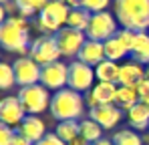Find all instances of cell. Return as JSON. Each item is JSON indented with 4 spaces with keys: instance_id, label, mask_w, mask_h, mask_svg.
<instances>
[{
    "instance_id": "6",
    "label": "cell",
    "mask_w": 149,
    "mask_h": 145,
    "mask_svg": "<svg viewBox=\"0 0 149 145\" xmlns=\"http://www.w3.org/2000/svg\"><path fill=\"white\" fill-rule=\"evenodd\" d=\"M117 18L103 10V12H95L91 16V22H89V28H87V38L91 40H97V43H107L109 38H113L119 30H117Z\"/></svg>"
},
{
    "instance_id": "39",
    "label": "cell",
    "mask_w": 149,
    "mask_h": 145,
    "mask_svg": "<svg viewBox=\"0 0 149 145\" xmlns=\"http://www.w3.org/2000/svg\"><path fill=\"white\" fill-rule=\"evenodd\" d=\"M145 75H147V79H149V65H147V69H145Z\"/></svg>"
},
{
    "instance_id": "24",
    "label": "cell",
    "mask_w": 149,
    "mask_h": 145,
    "mask_svg": "<svg viewBox=\"0 0 149 145\" xmlns=\"http://www.w3.org/2000/svg\"><path fill=\"white\" fill-rule=\"evenodd\" d=\"M54 133H56L63 141L71 143L73 139H77V137L81 135V123H79V121H61V123L56 125Z\"/></svg>"
},
{
    "instance_id": "8",
    "label": "cell",
    "mask_w": 149,
    "mask_h": 145,
    "mask_svg": "<svg viewBox=\"0 0 149 145\" xmlns=\"http://www.w3.org/2000/svg\"><path fill=\"white\" fill-rule=\"evenodd\" d=\"M95 67L85 65L81 61L69 63V89H73L77 93H87L95 87Z\"/></svg>"
},
{
    "instance_id": "37",
    "label": "cell",
    "mask_w": 149,
    "mask_h": 145,
    "mask_svg": "<svg viewBox=\"0 0 149 145\" xmlns=\"http://www.w3.org/2000/svg\"><path fill=\"white\" fill-rule=\"evenodd\" d=\"M91 145H113V141L111 139H99V141H95V143H91Z\"/></svg>"
},
{
    "instance_id": "14",
    "label": "cell",
    "mask_w": 149,
    "mask_h": 145,
    "mask_svg": "<svg viewBox=\"0 0 149 145\" xmlns=\"http://www.w3.org/2000/svg\"><path fill=\"white\" fill-rule=\"evenodd\" d=\"M117 85L113 83H97L91 91H89V105L91 107H101V105H113L117 99Z\"/></svg>"
},
{
    "instance_id": "12",
    "label": "cell",
    "mask_w": 149,
    "mask_h": 145,
    "mask_svg": "<svg viewBox=\"0 0 149 145\" xmlns=\"http://www.w3.org/2000/svg\"><path fill=\"white\" fill-rule=\"evenodd\" d=\"M26 117V111L20 103L18 97H6L2 99L0 103V121L4 125H10V127H16L20 125Z\"/></svg>"
},
{
    "instance_id": "13",
    "label": "cell",
    "mask_w": 149,
    "mask_h": 145,
    "mask_svg": "<svg viewBox=\"0 0 149 145\" xmlns=\"http://www.w3.org/2000/svg\"><path fill=\"white\" fill-rule=\"evenodd\" d=\"M89 119L97 121L103 129H113V127L119 125V121L123 119V109H119L115 103H113V105L91 107V111H89Z\"/></svg>"
},
{
    "instance_id": "7",
    "label": "cell",
    "mask_w": 149,
    "mask_h": 145,
    "mask_svg": "<svg viewBox=\"0 0 149 145\" xmlns=\"http://www.w3.org/2000/svg\"><path fill=\"white\" fill-rule=\"evenodd\" d=\"M28 56L34 63H38L40 67L50 65V63H56L63 56L61 48H58V43H56V36L54 34H42L36 40H32V47H30Z\"/></svg>"
},
{
    "instance_id": "2",
    "label": "cell",
    "mask_w": 149,
    "mask_h": 145,
    "mask_svg": "<svg viewBox=\"0 0 149 145\" xmlns=\"http://www.w3.org/2000/svg\"><path fill=\"white\" fill-rule=\"evenodd\" d=\"M115 16L123 28L145 32L149 28V0H115Z\"/></svg>"
},
{
    "instance_id": "11",
    "label": "cell",
    "mask_w": 149,
    "mask_h": 145,
    "mask_svg": "<svg viewBox=\"0 0 149 145\" xmlns=\"http://www.w3.org/2000/svg\"><path fill=\"white\" fill-rule=\"evenodd\" d=\"M12 69L16 75V85L20 87H28V85H36L40 83V72L42 67L38 63H34L30 56H20L12 63Z\"/></svg>"
},
{
    "instance_id": "28",
    "label": "cell",
    "mask_w": 149,
    "mask_h": 145,
    "mask_svg": "<svg viewBox=\"0 0 149 145\" xmlns=\"http://www.w3.org/2000/svg\"><path fill=\"white\" fill-rule=\"evenodd\" d=\"M14 85H16V75H14L12 65L2 63L0 65V89H10Z\"/></svg>"
},
{
    "instance_id": "36",
    "label": "cell",
    "mask_w": 149,
    "mask_h": 145,
    "mask_svg": "<svg viewBox=\"0 0 149 145\" xmlns=\"http://www.w3.org/2000/svg\"><path fill=\"white\" fill-rule=\"evenodd\" d=\"M71 8H79V6H83V0H65Z\"/></svg>"
},
{
    "instance_id": "33",
    "label": "cell",
    "mask_w": 149,
    "mask_h": 145,
    "mask_svg": "<svg viewBox=\"0 0 149 145\" xmlns=\"http://www.w3.org/2000/svg\"><path fill=\"white\" fill-rule=\"evenodd\" d=\"M36 145H69V143H67V141H63L56 133H47V135H45V139H42V141H38Z\"/></svg>"
},
{
    "instance_id": "40",
    "label": "cell",
    "mask_w": 149,
    "mask_h": 145,
    "mask_svg": "<svg viewBox=\"0 0 149 145\" xmlns=\"http://www.w3.org/2000/svg\"><path fill=\"white\" fill-rule=\"evenodd\" d=\"M0 2H4V4H6V2H8V0H0Z\"/></svg>"
},
{
    "instance_id": "3",
    "label": "cell",
    "mask_w": 149,
    "mask_h": 145,
    "mask_svg": "<svg viewBox=\"0 0 149 145\" xmlns=\"http://www.w3.org/2000/svg\"><path fill=\"white\" fill-rule=\"evenodd\" d=\"M85 113V99L81 93H77L73 89H61L52 95L50 101V115L58 121H77L81 119V115Z\"/></svg>"
},
{
    "instance_id": "32",
    "label": "cell",
    "mask_w": 149,
    "mask_h": 145,
    "mask_svg": "<svg viewBox=\"0 0 149 145\" xmlns=\"http://www.w3.org/2000/svg\"><path fill=\"white\" fill-rule=\"evenodd\" d=\"M135 91H137V95H139V101H147L149 99V79L147 77L135 87Z\"/></svg>"
},
{
    "instance_id": "10",
    "label": "cell",
    "mask_w": 149,
    "mask_h": 145,
    "mask_svg": "<svg viewBox=\"0 0 149 145\" xmlns=\"http://www.w3.org/2000/svg\"><path fill=\"white\" fill-rule=\"evenodd\" d=\"M40 85H45L49 91H54V93L61 89H67L69 87V65L61 61L45 65L40 72Z\"/></svg>"
},
{
    "instance_id": "23",
    "label": "cell",
    "mask_w": 149,
    "mask_h": 145,
    "mask_svg": "<svg viewBox=\"0 0 149 145\" xmlns=\"http://www.w3.org/2000/svg\"><path fill=\"white\" fill-rule=\"evenodd\" d=\"M137 103H139V95H137V91H135L133 87H123V85H119L115 105H117L119 109L129 111V109H131L133 105H137Z\"/></svg>"
},
{
    "instance_id": "4",
    "label": "cell",
    "mask_w": 149,
    "mask_h": 145,
    "mask_svg": "<svg viewBox=\"0 0 149 145\" xmlns=\"http://www.w3.org/2000/svg\"><path fill=\"white\" fill-rule=\"evenodd\" d=\"M71 14V6L65 0H49V4L45 6V10L36 16V26L42 32H58L61 28L67 26Z\"/></svg>"
},
{
    "instance_id": "27",
    "label": "cell",
    "mask_w": 149,
    "mask_h": 145,
    "mask_svg": "<svg viewBox=\"0 0 149 145\" xmlns=\"http://www.w3.org/2000/svg\"><path fill=\"white\" fill-rule=\"evenodd\" d=\"M113 145H143V139L135 129L127 127V129H119L113 135Z\"/></svg>"
},
{
    "instance_id": "19",
    "label": "cell",
    "mask_w": 149,
    "mask_h": 145,
    "mask_svg": "<svg viewBox=\"0 0 149 145\" xmlns=\"http://www.w3.org/2000/svg\"><path fill=\"white\" fill-rule=\"evenodd\" d=\"M127 121L131 129H149V109L139 101L127 111Z\"/></svg>"
},
{
    "instance_id": "31",
    "label": "cell",
    "mask_w": 149,
    "mask_h": 145,
    "mask_svg": "<svg viewBox=\"0 0 149 145\" xmlns=\"http://www.w3.org/2000/svg\"><path fill=\"white\" fill-rule=\"evenodd\" d=\"M14 135H16V131L10 125H4V123L0 125V145H10Z\"/></svg>"
},
{
    "instance_id": "17",
    "label": "cell",
    "mask_w": 149,
    "mask_h": 145,
    "mask_svg": "<svg viewBox=\"0 0 149 145\" xmlns=\"http://www.w3.org/2000/svg\"><path fill=\"white\" fill-rule=\"evenodd\" d=\"M147 75H145V69L139 65V63H135V61H131V63H125L121 65V72H119V85H123V87H137L143 79H145Z\"/></svg>"
},
{
    "instance_id": "29",
    "label": "cell",
    "mask_w": 149,
    "mask_h": 145,
    "mask_svg": "<svg viewBox=\"0 0 149 145\" xmlns=\"http://www.w3.org/2000/svg\"><path fill=\"white\" fill-rule=\"evenodd\" d=\"M115 36H117V40L131 52V48H133V45H135V38H137V32H135V30H129V28H121Z\"/></svg>"
},
{
    "instance_id": "30",
    "label": "cell",
    "mask_w": 149,
    "mask_h": 145,
    "mask_svg": "<svg viewBox=\"0 0 149 145\" xmlns=\"http://www.w3.org/2000/svg\"><path fill=\"white\" fill-rule=\"evenodd\" d=\"M111 0H83V8H87L91 14L95 12H103L107 6H109Z\"/></svg>"
},
{
    "instance_id": "5",
    "label": "cell",
    "mask_w": 149,
    "mask_h": 145,
    "mask_svg": "<svg viewBox=\"0 0 149 145\" xmlns=\"http://www.w3.org/2000/svg\"><path fill=\"white\" fill-rule=\"evenodd\" d=\"M18 99H20V103L24 107L26 115H38V113L50 109V101H52V97L49 95V89L45 85H40V83L20 87Z\"/></svg>"
},
{
    "instance_id": "21",
    "label": "cell",
    "mask_w": 149,
    "mask_h": 145,
    "mask_svg": "<svg viewBox=\"0 0 149 145\" xmlns=\"http://www.w3.org/2000/svg\"><path fill=\"white\" fill-rule=\"evenodd\" d=\"M49 4V0H14V8L18 10V14L20 16H24V18H30V16H38L42 10H45V6Z\"/></svg>"
},
{
    "instance_id": "16",
    "label": "cell",
    "mask_w": 149,
    "mask_h": 145,
    "mask_svg": "<svg viewBox=\"0 0 149 145\" xmlns=\"http://www.w3.org/2000/svg\"><path fill=\"white\" fill-rule=\"evenodd\" d=\"M105 59H107L105 56V45L97 43V40H91V38H87V43L83 45V48L77 54V61H81L85 65H91V67L101 65Z\"/></svg>"
},
{
    "instance_id": "34",
    "label": "cell",
    "mask_w": 149,
    "mask_h": 145,
    "mask_svg": "<svg viewBox=\"0 0 149 145\" xmlns=\"http://www.w3.org/2000/svg\"><path fill=\"white\" fill-rule=\"evenodd\" d=\"M10 145H34V143H30L24 135H20V133L16 131V135H14V139H12V143H10Z\"/></svg>"
},
{
    "instance_id": "15",
    "label": "cell",
    "mask_w": 149,
    "mask_h": 145,
    "mask_svg": "<svg viewBox=\"0 0 149 145\" xmlns=\"http://www.w3.org/2000/svg\"><path fill=\"white\" fill-rule=\"evenodd\" d=\"M18 133H20V135H24L30 143L36 145L38 141H42V139H45V135H47L45 121L40 119L38 115H26L24 121L18 125Z\"/></svg>"
},
{
    "instance_id": "35",
    "label": "cell",
    "mask_w": 149,
    "mask_h": 145,
    "mask_svg": "<svg viewBox=\"0 0 149 145\" xmlns=\"http://www.w3.org/2000/svg\"><path fill=\"white\" fill-rule=\"evenodd\" d=\"M69 145H91V143H89L85 137H81V135H79V137H77V139H73V141H71Z\"/></svg>"
},
{
    "instance_id": "9",
    "label": "cell",
    "mask_w": 149,
    "mask_h": 145,
    "mask_svg": "<svg viewBox=\"0 0 149 145\" xmlns=\"http://www.w3.org/2000/svg\"><path fill=\"white\" fill-rule=\"evenodd\" d=\"M54 36H56V43H58V48H61V54L67 56V59L77 56L79 50L83 48V45L87 43V32L74 30V28H71V26L61 28Z\"/></svg>"
},
{
    "instance_id": "25",
    "label": "cell",
    "mask_w": 149,
    "mask_h": 145,
    "mask_svg": "<svg viewBox=\"0 0 149 145\" xmlns=\"http://www.w3.org/2000/svg\"><path fill=\"white\" fill-rule=\"evenodd\" d=\"M101 135H103V127L97 121H93V119L81 121V137H85L89 143H95V141L103 139Z\"/></svg>"
},
{
    "instance_id": "26",
    "label": "cell",
    "mask_w": 149,
    "mask_h": 145,
    "mask_svg": "<svg viewBox=\"0 0 149 145\" xmlns=\"http://www.w3.org/2000/svg\"><path fill=\"white\" fill-rule=\"evenodd\" d=\"M105 45V56L109 59V61H115V63H119L121 59H125L127 54H129V50L117 40V36H113V38H109L107 43H103Z\"/></svg>"
},
{
    "instance_id": "20",
    "label": "cell",
    "mask_w": 149,
    "mask_h": 145,
    "mask_svg": "<svg viewBox=\"0 0 149 145\" xmlns=\"http://www.w3.org/2000/svg\"><path fill=\"white\" fill-rule=\"evenodd\" d=\"M131 59L139 65H149V32H137L135 45L131 48Z\"/></svg>"
},
{
    "instance_id": "38",
    "label": "cell",
    "mask_w": 149,
    "mask_h": 145,
    "mask_svg": "<svg viewBox=\"0 0 149 145\" xmlns=\"http://www.w3.org/2000/svg\"><path fill=\"white\" fill-rule=\"evenodd\" d=\"M141 103H143V105H145V107L149 109V99H147V101H141Z\"/></svg>"
},
{
    "instance_id": "18",
    "label": "cell",
    "mask_w": 149,
    "mask_h": 145,
    "mask_svg": "<svg viewBox=\"0 0 149 145\" xmlns=\"http://www.w3.org/2000/svg\"><path fill=\"white\" fill-rule=\"evenodd\" d=\"M119 72H121V65H117L115 61H109V59H105L101 65L95 67V75H97L99 83L119 85Z\"/></svg>"
},
{
    "instance_id": "1",
    "label": "cell",
    "mask_w": 149,
    "mask_h": 145,
    "mask_svg": "<svg viewBox=\"0 0 149 145\" xmlns=\"http://www.w3.org/2000/svg\"><path fill=\"white\" fill-rule=\"evenodd\" d=\"M0 45L8 52H18L28 56L30 36H28V18L24 16H8L0 24Z\"/></svg>"
},
{
    "instance_id": "22",
    "label": "cell",
    "mask_w": 149,
    "mask_h": 145,
    "mask_svg": "<svg viewBox=\"0 0 149 145\" xmlns=\"http://www.w3.org/2000/svg\"><path fill=\"white\" fill-rule=\"evenodd\" d=\"M91 12L87 10V8H83V6H79V8H71V14H69V20H67V26H71L74 30H83V32H87V28H89V22H91Z\"/></svg>"
}]
</instances>
